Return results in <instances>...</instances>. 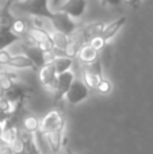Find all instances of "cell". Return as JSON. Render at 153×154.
I'll return each mask as SVG.
<instances>
[{
	"label": "cell",
	"mask_w": 153,
	"mask_h": 154,
	"mask_svg": "<svg viewBox=\"0 0 153 154\" xmlns=\"http://www.w3.org/2000/svg\"><path fill=\"white\" fill-rule=\"evenodd\" d=\"M126 2H127V4H129L130 7L133 8V10H138L142 0H126Z\"/></svg>",
	"instance_id": "cell-24"
},
{
	"label": "cell",
	"mask_w": 153,
	"mask_h": 154,
	"mask_svg": "<svg viewBox=\"0 0 153 154\" xmlns=\"http://www.w3.org/2000/svg\"><path fill=\"white\" fill-rule=\"evenodd\" d=\"M65 126H67V120H65L62 112L58 109H52L39 120V128H38L37 133L42 134L45 137L46 134L52 133L57 128L65 127Z\"/></svg>",
	"instance_id": "cell-4"
},
{
	"label": "cell",
	"mask_w": 153,
	"mask_h": 154,
	"mask_svg": "<svg viewBox=\"0 0 153 154\" xmlns=\"http://www.w3.org/2000/svg\"><path fill=\"white\" fill-rule=\"evenodd\" d=\"M89 88L84 84L83 80H73V82L70 84L68 92L65 93L64 99L72 106H76V104H80L81 101H84L86 99H88L89 96Z\"/></svg>",
	"instance_id": "cell-6"
},
{
	"label": "cell",
	"mask_w": 153,
	"mask_h": 154,
	"mask_svg": "<svg viewBox=\"0 0 153 154\" xmlns=\"http://www.w3.org/2000/svg\"><path fill=\"white\" fill-rule=\"evenodd\" d=\"M49 20H50L52 27L54 30L68 35V37L72 35L75 32V30L77 29V24L75 23V20L72 18H69L67 14L61 12V11H53V16Z\"/></svg>",
	"instance_id": "cell-7"
},
{
	"label": "cell",
	"mask_w": 153,
	"mask_h": 154,
	"mask_svg": "<svg viewBox=\"0 0 153 154\" xmlns=\"http://www.w3.org/2000/svg\"><path fill=\"white\" fill-rule=\"evenodd\" d=\"M121 2L122 0H100L102 5H105V7H118Z\"/></svg>",
	"instance_id": "cell-22"
},
{
	"label": "cell",
	"mask_w": 153,
	"mask_h": 154,
	"mask_svg": "<svg viewBox=\"0 0 153 154\" xmlns=\"http://www.w3.org/2000/svg\"><path fill=\"white\" fill-rule=\"evenodd\" d=\"M125 23H126V16H121V18L115 19V20L111 22L110 24H106L105 29L102 30V32H100L98 37H95L94 39H91L88 43L95 49V50H98L100 53V51L107 46L108 41H110L111 38L115 37L117 32L125 26Z\"/></svg>",
	"instance_id": "cell-2"
},
{
	"label": "cell",
	"mask_w": 153,
	"mask_h": 154,
	"mask_svg": "<svg viewBox=\"0 0 153 154\" xmlns=\"http://www.w3.org/2000/svg\"><path fill=\"white\" fill-rule=\"evenodd\" d=\"M105 26H106L105 22H92V23H88L83 27H79V30H80V34L83 37L84 42L88 43L89 41L94 39L95 37H98L102 32Z\"/></svg>",
	"instance_id": "cell-12"
},
{
	"label": "cell",
	"mask_w": 153,
	"mask_h": 154,
	"mask_svg": "<svg viewBox=\"0 0 153 154\" xmlns=\"http://www.w3.org/2000/svg\"><path fill=\"white\" fill-rule=\"evenodd\" d=\"M52 64H53L54 69H56V73L60 75V73H64L67 70H70L73 64V58L67 56H57L52 60Z\"/></svg>",
	"instance_id": "cell-16"
},
{
	"label": "cell",
	"mask_w": 153,
	"mask_h": 154,
	"mask_svg": "<svg viewBox=\"0 0 153 154\" xmlns=\"http://www.w3.org/2000/svg\"><path fill=\"white\" fill-rule=\"evenodd\" d=\"M64 2L65 0H50V2H49V5H50V8L54 11V10H57Z\"/></svg>",
	"instance_id": "cell-23"
},
{
	"label": "cell",
	"mask_w": 153,
	"mask_h": 154,
	"mask_svg": "<svg viewBox=\"0 0 153 154\" xmlns=\"http://www.w3.org/2000/svg\"><path fill=\"white\" fill-rule=\"evenodd\" d=\"M11 54L8 53L7 50H0V65H5L7 66L8 65V62H10V60H11Z\"/></svg>",
	"instance_id": "cell-19"
},
{
	"label": "cell",
	"mask_w": 153,
	"mask_h": 154,
	"mask_svg": "<svg viewBox=\"0 0 153 154\" xmlns=\"http://www.w3.org/2000/svg\"><path fill=\"white\" fill-rule=\"evenodd\" d=\"M75 79H76L75 73H73L72 70H67V72H64V73L57 75L56 84H54V88H53V99H54V101H60L61 99H64L65 93L68 92L70 84L73 82V80Z\"/></svg>",
	"instance_id": "cell-8"
},
{
	"label": "cell",
	"mask_w": 153,
	"mask_h": 154,
	"mask_svg": "<svg viewBox=\"0 0 153 154\" xmlns=\"http://www.w3.org/2000/svg\"><path fill=\"white\" fill-rule=\"evenodd\" d=\"M30 93H31L30 92V88H27L26 85H22L15 81L7 91H4L2 95L4 96V97H7L8 100L15 106L16 111L20 112L24 103H26V100L30 97Z\"/></svg>",
	"instance_id": "cell-5"
},
{
	"label": "cell",
	"mask_w": 153,
	"mask_h": 154,
	"mask_svg": "<svg viewBox=\"0 0 153 154\" xmlns=\"http://www.w3.org/2000/svg\"><path fill=\"white\" fill-rule=\"evenodd\" d=\"M2 131H3V125L0 123V138H2Z\"/></svg>",
	"instance_id": "cell-26"
},
{
	"label": "cell",
	"mask_w": 153,
	"mask_h": 154,
	"mask_svg": "<svg viewBox=\"0 0 153 154\" xmlns=\"http://www.w3.org/2000/svg\"><path fill=\"white\" fill-rule=\"evenodd\" d=\"M0 154H14L12 149H11L10 145L4 143V142L0 139Z\"/></svg>",
	"instance_id": "cell-21"
},
{
	"label": "cell",
	"mask_w": 153,
	"mask_h": 154,
	"mask_svg": "<svg viewBox=\"0 0 153 154\" xmlns=\"http://www.w3.org/2000/svg\"><path fill=\"white\" fill-rule=\"evenodd\" d=\"M87 10V0H65L57 10L67 14L72 19H80Z\"/></svg>",
	"instance_id": "cell-9"
},
{
	"label": "cell",
	"mask_w": 153,
	"mask_h": 154,
	"mask_svg": "<svg viewBox=\"0 0 153 154\" xmlns=\"http://www.w3.org/2000/svg\"><path fill=\"white\" fill-rule=\"evenodd\" d=\"M19 127L30 134H35L38 131V128H39V119L37 116H34V115H26L20 120Z\"/></svg>",
	"instance_id": "cell-17"
},
{
	"label": "cell",
	"mask_w": 153,
	"mask_h": 154,
	"mask_svg": "<svg viewBox=\"0 0 153 154\" xmlns=\"http://www.w3.org/2000/svg\"><path fill=\"white\" fill-rule=\"evenodd\" d=\"M7 66L15 68V69H33V70H37L35 69V66H34V64L31 62V60H30L27 56H24V54L12 56Z\"/></svg>",
	"instance_id": "cell-14"
},
{
	"label": "cell",
	"mask_w": 153,
	"mask_h": 154,
	"mask_svg": "<svg viewBox=\"0 0 153 154\" xmlns=\"http://www.w3.org/2000/svg\"><path fill=\"white\" fill-rule=\"evenodd\" d=\"M77 58L81 64H91V62H94L95 60L99 58V51L95 50L89 43H86V45L79 50Z\"/></svg>",
	"instance_id": "cell-13"
},
{
	"label": "cell",
	"mask_w": 153,
	"mask_h": 154,
	"mask_svg": "<svg viewBox=\"0 0 153 154\" xmlns=\"http://www.w3.org/2000/svg\"><path fill=\"white\" fill-rule=\"evenodd\" d=\"M0 95H2V93H0Z\"/></svg>",
	"instance_id": "cell-27"
},
{
	"label": "cell",
	"mask_w": 153,
	"mask_h": 154,
	"mask_svg": "<svg viewBox=\"0 0 153 154\" xmlns=\"http://www.w3.org/2000/svg\"><path fill=\"white\" fill-rule=\"evenodd\" d=\"M62 147H64V154H73V152L70 150V147L67 146V139L64 141V146H62Z\"/></svg>",
	"instance_id": "cell-25"
},
{
	"label": "cell",
	"mask_w": 153,
	"mask_h": 154,
	"mask_svg": "<svg viewBox=\"0 0 153 154\" xmlns=\"http://www.w3.org/2000/svg\"><path fill=\"white\" fill-rule=\"evenodd\" d=\"M50 0H16L11 10H18L23 14L37 18L50 19L53 16V10L49 5Z\"/></svg>",
	"instance_id": "cell-1"
},
{
	"label": "cell",
	"mask_w": 153,
	"mask_h": 154,
	"mask_svg": "<svg viewBox=\"0 0 153 154\" xmlns=\"http://www.w3.org/2000/svg\"><path fill=\"white\" fill-rule=\"evenodd\" d=\"M111 89H113V85H111V82L108 81V80L103 79L102 81L99 82V85L96 87V89H95V91H98V92L102 93V95H107V93L111 92Z\"/></svg>",
	"instance_id": "cell-18"
},
{
	"label": "cell",
	"mask_w": 153,
	"mask_h": 154,
	"mask_svg": "<svg viewBox=\"0 0 153 154\" xmlns=\"http://www.w3.org/2000/svg\"><path fill=\"white\" fill-rule=\"evenodd\" d=\"M81 75H83V81L89 89H96L99 82L102 81L103 77V70H102V61L100 58L95 60L91 64H83L81 68Z\"/></svg>",
	"instance_id": "cell-3"
},
{
	"label": "cell",
	"mask_w": 153,
	"mask_h": 154,
	"mask_svg": "<svg viewBox=\"0 0 153 154\" xmlns=\"http://www.w3.org/2000/svg\"><path fill=\"white\" fill-rule=\"evenodd\" d=\"M24 154H41V150H39V147H38L37 142L35 141L33 142V143L27 147V150H26V153Z\"/></svg>",
	"instance_id": "cell-20"
},
{
	"label": "cell",
	"mask_w": 153,
	"mask_h": 154,
	"mask_svg": "<svg viewBox=\"0 0 153 154\" xmlns=\"http://www.w3.org/2000/svg\"><path fill=\"white\" fill-rule=\"evenodd\" d=\"M64 133H65V127H61V128H57V130L46 134V135L43 137V139L46 141V143L50 147L53 154H58L61 152L62 146H64V141H65Z\"/></svg>",
	"instance_id": "cell-11"
},
{
	"label": "cell",
	"mask_w": 153,
	"mask_h": 154,
	"mask_svg": "<svg viewBox=\"0 0 153 154\" xmlns=\"http://www.w3.org/2000/svg\"><path fill=\"white\" fill-rule=\"evenodd\" d=\"M38 77H39L41 84L45 88H48L50 92H53L54 84H56V79H57V73L54 69L53 64L50 62H46L42 68L38 69Z\"/></svg>",
	"instance_id": "cell-10"
},
{
	"label": "cell",
	"mask_w": 153,
	"mask_h": 154,
	"mask_svg": "<svg viewBox=\"0 0 153 154\" xmlns=\"http://www.w3.org/2000/svg\"><path fill=\"white\" fill-rule=\"evenodd\" d=\"M18 41H20V38L16 34H14L11 29L0 27V50H4V49L14 45V43L18 42Z\"/></svg>",
	"instance_id": "cell-15"
}]
</instances>
